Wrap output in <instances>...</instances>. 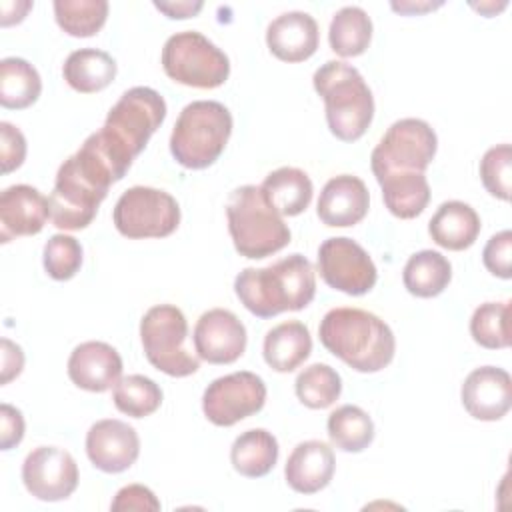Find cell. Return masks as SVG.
<instances>
[{"label": "cell", "mask_w": 512, "mask_h": 512, "mask_svg": "<svg viewBox=\"0 0 512 512\" xmlns=\"http://www.w3.org/2000/svg\"><path fill=\"white\" fill-rule=\"evenodd\" d=\"M164 118V98L148 86H134L118 98L104 126L88 138L112 166L118 180H122L132 160L144 150Z\"/></svg>", "instance_id": "1"}, {"label": "cell", "mask_w": 512, "mask_h": 512, "mask_svg": "<svg viewBox=\"0 0 512 512\" xmlns=\"http://www.w3.org/2000/svg\"><path fill=\"white\" fill-rule=\"evenodd\" d=\"M234 292L248 312L272 318L280 312L306 308L316 294V272L302 254H290L264 268H244L234 280Z\"/></svg>", "instance_id": "2"}, {"label": "cell", "mask_w": 512, "mask_h": 512, "mask_svg": "<svg viewBox=\"0 0 512 512\" xmlns=\"http://www.w3.org/2000/svg\"><path fill=\"white\" fill-rule=\"evenodd\" d=\"M322 346L356 372H378L386 368L396 350L390 326L362 308H332L318 326Z\"/></svg>", "instance_id": "3"}, {"label": "cell", "mask_w": 512, "mask_h": 512, "mask_svg": "<svg viewBox=\"0 0 512 512\" xmlns=\"http://www.w3.org/2000/svg\"><path fill=\"white\" fill-rule=\"evenodd\" d=\"M312 82L324 100L330 132L342 142L358 140L374 118V96L362 74L346 62L328 60Z\"/></svg>", "instance_id": "4"}, {"label": "cell", "mask_w": 512, "mask_h": 512, "mask_svg": "<svg viewBox=\"0 0 512 512\" xmlns=\"http://www.w3.org/2000/svg\"><path fill=\"white\" fill-rule=\"evenodd\" d=\"M110 176L86 154L76 152L62 162L48 196L50 218L60 230L86 228L108 194Z\"/></svg>", "instance_id": "5"}, {"label": "cell", "mask_w": 512, "mask_h": 512, "mask_svg": "<svg viewBox=\"0 0 512 512\" xmlns=\"http://www.w3.org/2000/svg\"><path fill=\"white\" fill-rule=\"evenodd\" d=\"M228 230L234 248L244 258H266L288 246L290 228L266 202L260 186L246 184L228 196Z\"/></svg>", "instance_id": "6"}, {"label": "cell", "mask_w": 512, "mask_h": 512, "mask_svg": "<svg viewBox=\"0 0 512 512\" xmlns=\"http://www.w3.org/2000/svg\"><path fill=\"white\" fill-rule=\"evenodd\" d=\"M232 134V114L216 100H194L186 104L170 134L174 160L190 170L214 164Z\"/></svg>", "instance_id": "7"}, {"label": "cell", "mask_w": 512, "mask_h": 512, "mask_svg": "<svg viewBox=\"0 0 512 512\" xmlns=\"http://www.w3.org/2000/svg\"><path fill=\"white\" fill-rule=\"evenodd\" d=\"M188 322L184 312L174 304H156L140 320V338L148 362L174 378H184L200 368L196 356L186 348Z\"/></svg>", "instance_id": "8"}, {"label": "cell", "mask_w": 512, "mask_h": 512, "mask_svg": "<svg viewBox=\"0 0 512 512\" xmlns=\"http://www.w3.org/2000/svg\"><path fill=\"white\" fill-rule=\"evenodd\" d=\"M162 68L178 84L218 88L228 80V56L196 30L172 34L162 48Z\"/></svg>", "instance_id": "9"}, {"label": "cell", "mask_w": 512, "mask_h": 512, "mask_svg": "<svg viewBox=\"0 0 512 512\" xmlns=\"http://www.w3.org/2000/svg\"><path fill=\"white\" fill-rule=\"evenodd\" d=\"M438 138L432 126L420 118L396 120L380 138L370 154V166L376 180L424 172L436 156Z\"/></svg>", "instance_id": "10"}, {"label": "cell", "mask_w": 512, "mask_h": 512, "mask_svg": "<svg viewBox=\"0 0 512 512\" xmlns=\"http://www.w3.org/2000/svg\"><path fill=\"white\" fill-rule=\"evenodd\" d=\"M112 220L126 238H164L180 224L176 198L152 186H132L118 198Z\"/></svg>", "instance_id": "11"}, {"label": "cell", "mask_w": 512, "mask_h": 512, "mask_svg": "<svg viewBox=\"0 0 512 512\" xmlns=\"http://www.w3.org/2000/svg\"><path fill=\"white\" fill-rule=\"evenodd\" d=\"M264 402L266 384L258 374L248 370L212 380L202 394L204 416L216 426H234L236 422L260 412Z\"/></svg>", "instance_id": "12"}, {"label": "cell", "mask_w": 512, "mask_h": 512, "mask_svg": "<svg viewBox=\"0 0 512 512\" xmlns=\"http://www.w3.org/2000/svg\"><path fill=\"white\" fill-rule=\"evenodd\" d=\"M318 272L330 288L350 296L370 292L378 278L368 252L348 236H334L320 244Z\"/></svg>", "instance_id": "13"}, {"label": "cell", "mask_w": 512, "mask_h": 512, "mask_svg": "<svg viewBox=\"0 0 512 512\" xmlns=\"http://www.w3.org/2000/svg\"><path fill=\"white\" fill-rule=\"evenodd\" d=\"M22 482L38 500H66L78 486V464L64 448L38 446L24 458Z\"/></svg>", "instance_id": "14"}, {"label": "cell", "mask_w": 512, "mask_h": 512, "mask_svg": "<svg viewBox=\"0 0 512 512\" xmlns=\"http://www.w3.org/2000/svg\"><path fill=\"white\" fill-rule=\"evenodd\" d=\"M194 348L198 358L210 364H232L246 350V328L226 308L204 312L194 326Z\"/></svg>", "instance_id": "15"}, {"label": "cell", "mask_w": 512, "mask_h": 512, "mask_svg": "<svg viewBox=\"0 0 512 512\" xmlns=\"http://www.w3.org/2000/svg\"><path fill=\"white\" fill-rule=\"evenodd\" d=\"M86 454L94 468L106 474H120L138 460V432L116 418L98 420L86 434Z\"/></svg>", "instance_id": "16"}, {"label": "cell", "mask_w": 512, "mask_h": 512, "mask_svg": "<svg viewBox=\"0 0 512 512\" xmlns=\"http://www.w3.org/2000/svg\"><path fill=\"white\" fill-rule=\"evenodd\" d=\"M460 398L472 418L484 422L500 420L512 406V378L498 366L474 368L464 378Z\"/></svg>", "instance_id": "17"}, {"label": "cell", "mask_w": 512, "mask_h": 512, "mask_svg": "<svg viewBox=\"0 0 512 512\" xmlns=\"http://www.w3.org/2000/svg\"><path fill=\"white\" fill-rule=\"evenodd\" d=\"M50 218L48 198L34 186L14 184L0 194V238L10 242L16 236L38 234Z\"/></svg>", "instance_id": "18"}, {"label": "cell", "mask_w": 512, "mask_h": 512, "mask_svg": "<svg viewBox=\"0 0 512 512\" xmlns=\"http://www.w3.org/2000/svg\"><path fill=\"white\" fill-rule=\"evenodd\" d=\"M370 208V194L366 184L352 174L330 178L318 198L316 214L332 228H348L358 224Z\"/></svg>", "instance_id": "19"}, {"label": "cell", "mask_w": 512, "mask_h": 512, "mask_svg": "<svg viewBox=\"0 0 512 512\" xmlns=\"http://www.w3.org/2000/svg\"><path fill=\"white\" fill-rule=\"evenodd\" d=\"M122 374V358L118 350L100 340L78 344L68 358L70 380L88 392H106L116 386Z\"/></svg>", "instance_id": "20"}, {"label": "cell", "mask_w": 512, "mask_h": 512, "mask_svg": "<svg viewBox=\"0 0 512 512\" xmlns=\"http://www.w3.org/2000/svg\"><path fill=\"white\" fill-rule=\"evenodd\" d=\"M318 24L302 10H290L276 16L266 28V44L282 62L308 60L318 48Z\"/></svg>", "instance_id": "21"}, {"label": "cell", "mask_w": 512, "mask_h": 512, "mask_svg": "<svg viewBox=\"0 0 512 512\" xmlns=\"http://www.w3.org/2000/svg\"><path fill=\"white\" fill-rule=\"evenodd\" d=\"M336 460L332 448L322 440H306L290 452L284 478L298 494H316L326 488L334 476Z\"/></svg>", "instance_id": "22"}, {"label": "cell", "mask_w": 512, "mask_h": 512, "mask_svg": "<svg viewBox=\"0 0 512 512\" xmlns=\"http://www.w3.org/2000/svg\"><path fill=\"white\" fill-rule=\"evenodd\" d=\"M432 240L446 250H466L480 234V216L476 210L460 200L442 202L428 222Z\"/></svg>", "instance_id": "23"}, {"label": "cell", "mask_w": 512, "mask_h": 512, "mask_svg": "<svg viewBox=\"0 0 512 512\" xmlns=\"http://www.w3.org/2000/svg\"><path fill=\"white\" fill-rule=\"evenodd\" d=\"M264 360L276 372L296 370L312 352V336L300 320H286L264 336Z\"/></svg>", "instance_id": "24"}, {"label": "cell", "mask_w": 512, "mask_h": 512, "mask_svg": "<svg viewBox=\"0 0 512 512\" xmlns=\"http://www.w3.org/2000/svg\"><path fill=\"white\" fill-rule=\"evenodd\" d=\"M266 202L280 216L302 214L312 200V180L310 176L294 166H282L272 170L260 186Z\"/></svg>", "instance_id": "25"}, {"label": "cell", "mask_w": 512, "mask_h": 512, "mask_svg": "<svg viewBox=\"0 0 512 512\" xmlns=\"http://www.w3.org/2000/svg\"><path fill=\"white\" fill-rule=\"evenodd\" d=\"M116 60L98 48H80L68 54L62 74L70 88L82 94L100 92L116 78Z\"/></svg>", "instance_id": "26"}, {"label": "cell", "mask_w": 512, "mask_h": 512, "mask_svg": "<svg viewBox=\"0 0 512 512\" xmlns=\"http://www.w3.org/2000/svg\"><path fill=\"white\" fill-rule=\"evenodd\" d=\"M230 462L238 474L262 478L278 462V440L264 428H250L232 442Z\"/></svg>", "instance_id": "27"}, {"label": "cell", "mask_w": 512, "mask_h": 512, "mask_svg": "<svg viewBox=\"0 0 512 512\" xmlns=\"http://www.w3.org/2000/svg\"><path fill=\"white\" fill-rule=\"evenodd\" d=\"M452 278V266L436 250H420L408 258L402 270L404 288L418 298H432L444 292Z\"/></svg>", "instance_id": "28"}, {"label": "cell", "mask_w": 512, "mask_h": 512, "mask_svg": "<svg viewBox=\"0 0 512 512\" xmlns=\"http://www.w3.org/2000/svg\"><path fill=\"white\" fill-rule=\"evenodd\" d=\"M382 198L390 214L408 220L424 212L430 202V186L424 172L394 174L378 180Z\"/></svg>", "instance_id": "29"}, {"label": "cell", "mask_w": 512, "mask_h": 512, "mask_svg": "<svg viewBox=\"0 0 512 512\" xmlns=\"http://www.w3.org/2000/svg\"><path fill=\"white\" fill-rule=\"evenodd\" d=\"M40 92V74L28 60L16 56L0 60V104L4 108H28L38 100Z\"/></svg>", "instance_id": "30"}, {"label": "cell", "mask_w": 512, "mask_h": 512, "mask_svg": "<svg viewBox=\"0 0 512 512\" xmlns=\"http://www.w3.org/2000/svg\"><path fill=\"white\" fill-rule=\"evenodd\" d=\"M372 40V20L360 6H344L340 8L328 28L330 48L342 56L352 58L366 52Z\"/></svg>", "instance_id": "31"}, {"label": "cell", "mask_w": 512, "mask_h": 512, "mask_svg": "<svg viewBox=\"0 0 512 512\" xmlns=\"http://www.w3.org/2000/svg\"><path fill=\"white\" fill-rule=\"evenodd\" d=\"M330 442L342 452H362L374 440V422L360 406L344 404L328 416Z\"/></svg>", "instance_id": "32"}, {"label": "cell", "mask_w": 512, "mask_h": 512, "mask_svg": "<svg viewBox=\"0 0 512 512\" xmlns=\"http://www.w3.org/2000/svg\"><path fill=\"white\" fill-rule=\"evenodd\" d=\"M294 390L304 406L322 410L338 400L342 392V378L332 366L316 362L296 376Z\"/></svg>", "instance_id": "33"}, {"label": "cell", "mask_w": 512, "mask_h": 512, "mask_svg": "<svg viewBox=\"0 0 512 512\" xmlns=\"http://www.w3.org/2000/svg\"><path fill=\"white\" fill-rule=\"evenodd\" d=\"M114 406L132 418H144L156 412L162 404L160 386L142 374H130L116 382L112 394Z\"/></svg>", "instance_id": "34"}, {"label": "cell", "mask_w": 512, "mask_h": 512, "mask_svg": "<svg viewBox=\"0 0 512 512\" xmlns=\"http://www.w3.org/2000/svg\"><path fill=\"white\" fill-rule=\"evenodd\" d=\"M54 16L58 26L76 38L94 36L106 22V0H56Z\"/></svg>", "instance_id": "35"}, {"label": "cell", "mask_w": 512, "mask_h": 512, "mask_svg": "<svg viewBox=\"0 0 512 512\" xmlns=\"http://www.w3.org/2000/svg\"><path fill=\"white\" fill-rule=\"evenodd\" d=\"M510 302H484L470 318V334L476 344L488 350L510 346Z\"/></svg>", "instance_id": "36"}, {"label": "cell", "mask_w": 512, "mask_h": 512, "mask_svg": "<svg viewBox=\"0 0 512 512\" xmlns=\"http://www.w3.org/2000/svg\"><path fill=\"white\" fill-rule=\"evenodd\" d=\"M44 270L54 280H70L82 266V246L74 236L54 234L44 244Z\"/></svg>", "instance_id": "37"}, {"label": "cell", "mask_w": 512, "mask_h": 512, "mask_svg": "<svg viewBox=\"0 0 512 512\" xmlns=\"http://www.w3.org/2000/svg\"><path fill=\"white\" fill-rule=\"evenodd\" d=\"M480 178L484 188L500 198L510 200L512 190V148L510 144H498L484 152L480 160Z\"/></svg>", "instance_id": "38"}, {"label": "cell", "mask_w": 512, "mask_h": 512, "mask_svg": "<svg viewBox=\"0 0 512 512\" xmlns=\"http://www.w3.org/2000/svg\"><path fill=\"white\" fill-rule=\"evenodd\" d=\"M482 262L486 270L498 278L508 280L512 276V232L510 230H502L486 242L482 250Z\"/></svg>", "instance_id": "39"}, {"label": "cell", "mask_w": 512, "mask_h": 512, "mask_svg": "<svg viewBox=\"0 0 512 512\" xmlns=\"http://www.w3.org/2000/svg\"><path fill=\"white\" fill-rule=\"evenodd\" d=\"M112 512H128V510H138V512H158L160 510V500L156 494L144 486V484H128L120 488L110 504Z\"/></svg>", "instance_id": "40"}, {"label": "cell", "mask_w": 512, "mask_h": 512, "mask_svg": "<svg viewBox=\"0 0 512 512\" xmlns=\"http://www.w3.org/2000/svg\"><path fill=\"white\" fill-rule=\"evenodd\" d=\"M26 158V138L10 122H0V164L2 174H8L22 166Z\"/></svg>", "instance_id": "41"}, {"label": "cell", "mask_w": 512, "mask_h": 512, "mask_svg": "<svg viewBox=\"0 0 512 512\" xmlns=\"http://www.w3.org/2000/svg\"><path fill=\"white\" fill-rule=\"evenodd\" d=\"M24 438L22 412L10 404H0V448L10 450Z\"/></svg>", "instance_id": "42"}, {"label": "cell", "mask_w": 512, "mask_h": 512, "mask_svg": "<svg viewBox=\"0 0 512 512\" xmlns=\"http://www.w3.org/2000/svg\"><path fill=\"white\" fill-rule=\"evenodd\" d=\"M0 356H2L0 384H8L12 378H16L22 372V368H24V352L10 338H2L0 340Z\"/></svg>", "instance_id": "43"}, {"label": "cell", "mask_w": 512, "mask_h": 512, "mask_svg": "<svg viewBox=\"0 0 512 512\" xmlns=\"http://www.w3.org/2000/svg\"><path fill=\"white\" fill-rule=\"evenodd\" d=\"M154 6L160 12H164L168 18H190L196 12H200L204 4L200 0H194V2H190V0H178V2H158V0H154Z\"/></svg>", "instance_id": "44"}, {"label": "cell", "mask_w": 512, "mask_h": 512, "mask_svg": "<svg viewBox=\"0 0 512 512\" xmlns=\"http://www.w3.org/2000/svg\"><path fill=\"white\" fill-rule=\"evenodd\" d=\"M32 8L30 0H16V2H2L0 4V24L10 26L24 20L28 10Z\"/></svg>", "instance_id": "45"}, {"label": "cell", "mask_w": 512, "mask_h": 512, "mask_svg": "<svg viewBox=\"0 0 512 512\" xmlns=\"http://www.w3.org/2000/svg\"><path fill=\"white\" fill-rule=\"evenodd\" d=\"M392 10L402 12V14H418V12H426V10H434L438 6H442V2H422V4H414V2H392L390 4Z\"/></svg>", "instance_id": "46"}]
</instances>
